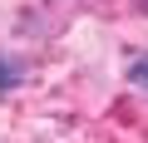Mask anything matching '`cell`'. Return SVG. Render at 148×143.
<instances>
[{
  "instance_id": "cell-1",
  "label": "cell",
  "mask_w": 148,
  "mask_h": 143,
  "mask_svg": "<svg viewBox=\"0 0 148 143\" xmlns=\"http://www.w3.org/2000/svg\"><path fill=\"white\" fill-rule=\"evenodd\" d=\"M20 84H25V59H15V54L0 49V94H15Z\"/></svg>"
},
{
  "instance_id": "cell-2",
  "label": "cell",
  "mask_w": 148,
  "mask_h": 143,
  "mask_svg": "<svg viewBox=\"0 0 148 143\" xmlns=\"http://www.w3.org/2000/svg\"><path fill=\"white\" fill-rule=\"evenodd\" d=\"M128 79H133L138 89H148V49H143V54H133V64H128Z\"/></svg>"
}]
</instances>
